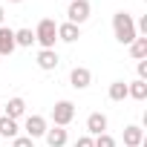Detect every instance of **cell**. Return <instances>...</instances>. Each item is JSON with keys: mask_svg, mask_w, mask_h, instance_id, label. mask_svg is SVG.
Here are the masks:
<instances>
[{"mask_svg": "<svg viewBox=\"0 0 147 147\" xmlns=\"http://www.w3.org/2000/svg\"><path fill=\"white\" fill-rule=\"evenodd\" d=\"M113 32H115V40L124 43V46H130V43L138 38L136 20H133L130 12H115V15H113Z\"/></svg>", "mask_w": 147, "mask_h": 147, "instance_id": "6da1fadb", "label": "cell"}, {"mask_svg": "<svg viewBox=\"0 0 147 147\" xmlns=\"http://www.w3.org/2000/svg\"><path fill=\"white\" fill-rule=\"evenodd\" d=\"M32 32H35V43H38L40 49H55V40H58V23H55L52 18L38 20V26H35Z\"/></svg>", "mask_w": 147, "mask_h": 147, "instance_id": "7a4b0ae2", "label": "cell"}, {"mask_svg": "<svg viewBox=\"0 0 147 147\" xmlns=\"http://www.w3.org/2000/svg\"><path fill=\"white\" fill-rule=\"evenodd\" d=\"M90 15H92V3H90V0H72V3L66 6V20L75 23V26L87 23Z\"/></svg>", "mask_w": 147, "mask_h": 147, "instance_id": "3957f363", "label": "cell"}, {"mask_svg": "<svg viewBox=\"0 0 147 147\" xmlns=\"http://www.w3.org/2000/svg\"><path fill=\"white\" fill-rule=\"evenodd\" d=\"M72 118H75V104L66 101V98L55 101V107H52V121H55V127H69Z\"/></svg>", "mask_w": 147, "mask_h": 147, "instance_id": "277c9868", "label": "cell"}, {"mask_svg": "<svg viewBox=\"0 0 147 147\" xmlns=\"http://www.w3.org/2000/svg\"><path fill=\"white\" fill-rule=\"evenodd\" d=\"M20 130H23V136H29V138L35 141V138H43V136H46L49 121L35 113V115H26V118H23V127H20Z\"/></svg>", "mask_w": 147, "mask_h": 147, "instance_id": "5b68a950", "label": "cell"}, {"mask_svg": "<svg viewBox=\"0 0 147 147\" xmlns=\"http://www.w3.org/2000/svg\"><path fill=\"white\" fill-rule=\"evenodd\" d=\"M3 115H6V118H15V121H20V118H26V101H23L20 95H15V98H9V101L3 104Z\"/></svg>", "mask_w": 147, "mask_h": 147, "instance_id": "8992f818", "label": "cell"}, {"mask_svg": "<svg viewBox=\"0 0 147 147\" xmlns=\"http://www.w3.org/2000/svg\"><path fill=\"white\" fill-rule=\"evenodd\" d=\"M107 127H110V121H107V115L104 113H90L87 115V136H101V133H107Z\"/></svg>", "mask_w": 147, "mask_h": 147, "instance_id": "52a82bcc", "label": "cell"}, {"mask_svg": "<svg viewBox=\"0 0 147 147\" xmlns=\"http://www.w3.org/2000/svg\"><path fill=\"white\" fill-rule=\"evenodd\" d=\"M69 84L75 87V90H87L90 84H92V72L87 69V66H75L69 72Z\"/></svg>", "mask_w": 147, "mask_h": 147, "instance_id": "ba28073f", "label": "cell"}, {"mask_svg": "<svg viewBox=\"0 0 147 147\" xmlns=\"http://www.w3.org/2000/svg\"><path fill=\"white\" fill-rule=\"evenodd\" d=\"M35 63H38L43 72H52V69H58L61 58H58V52H55V49H40V52H38V58H35Z\"/></svg>", "mask_w": 147, "mask_h": 147, "instance_id": "9c48e42d", "label": "cell"}, {"mask_svg": "<svg viewBox=\"0 0 147 147\" xmlns=\"http://www.w3.org/2000/svg\"><path fill=\"white\" fill-rule=\"evenodd\" d=\"M18 46H15V29H9L6 23L0 26V58H6V55H12Z\"/></svg>", "mask_w": 147, "mask_h": 147, "instance_id": "30bf717a", "label": "cell"}, {"mask_svg": "<svg viewBox=\"0 0 147 147\" xmlns=\"http://www.w3.org/2000/svg\"><path fill=\"white\" fill-rule=\"evenodd\" d=\"M78 38H81V26L69 23V20L58 23V40H63V43H75Z\"/></svg>", "mask_w": 147, "mask_h": 147, "instance_id": "8fae6325", "label": "cell"}, {"mask_svg": "<svg viewBox=\"0 0 147 147\" xmlns=\"http://www.w3.org/2000/svg\"><path fill=\"white\" fill-rule=\"evenodd\" d=\"M43 138H46V144H49V147H66L69 133H66V127H49Z\"/></svg>", "mask_w": 147, "mask_h": 147, "instance_id": "7c38bea8", "label": "cell"}, {"mask_svg": "<svg viewBox=\"0 0 147 147\" xmlns=\"http://www.w3.org/2000/svg\"><path fill=\"white\" fill-rule=\"evenodd\" d=\"M144 144V130L138 124H127L124 127V147H141Z\"/></svg>", "mask_w": 147, "mask_h": 147, "instance_id": "4fadbf2b", "label": "cell"}, {"mask_svg": "<svg viewBox=\"0 0 147 147\" xmlns=\"http://www.w3.org/2000/svg\"><path fill=\"white\" fill-rule=\"evenodd\" d=\"M18 136H20V124L15 118L0 115V138H18Z\"/></svg>", "mask_w": 147, "mask_h": 147, "instance_id": "5bb4252c", "label": "cell"}, {"mask_svg": "<svg viewBox=\"0 0 147 147\" xmlns=\"http://www.w3.org/2000/svg\"><path fill=\"white\" fill-rule=\"evenodd\" d=\"M127 98H133V101H144V98H147V81H141V78L130 81V84H127Z\"/></svg>", "mask_w": 147, "mask_h": 147, "instance_id": "9a60e30c", "label": "cell"}, {"mask_svg": "<svg viewBox=\"0 0 147 147\" xmlns=\"http://www.w3.org/2000/svg\"><path fill=\"white\" fill-rule=\"evenodd\" d=\"M130 55H133V61H147V38H136L133 43H130Z\"/></svg>", "mask_w": 147, "mask_h": 147, "instance_id": "2e32d148", "label": "cell"}, {"mask_svg": "<svg viewBox=\"0 0 147 147\" xmlns=\"http://www.w3.org/2000/svg\"><path fill=\"white\" fill-rule=\"evenodd\" d=\"M107 95H110V101H124L127 98V81H113Z\"/></svg>", "mask_w": 147, "mask_h": 147, "instance_id": "e0dca14e", "label": "cell"}, {"mask_svg": "<svg viewBox=\"0 0 147 147\" xmlns=\"http://www.w3.org/2000/svg\"><path fill=\"white\" fill-rule=\"evenodd\" d=\"M32 43H35L32 29H15V46H32Z\"/></svg>", "mask_w": 147, "mask_h": 147, "instance_id": "ac0fdd59", "label": "cell"}, {"mask_svg": "<svg viewBox=\"0 0 147 147\" xmlns=\"http://www.w3.org/2000/svg\"><path fill=\"white\" fill-rule=\"evenodd\" d=\"M92 147H115V138H113L110 133H101V136L92 138Z\"/></svg>", "mask_w": 147, "mask_h": 147, "instance_id": "d6986e66", "label": "cell"}, {"mask_svg": "<svg viewBox=\"0 0 147 147\" xmlns=\"http://www.w3.org/2000/svg\"><path fill=\"white\" fill-rule=\"evenodd\" d=\"M12 147H35V141L29 136H18V138H12Z\"/></svg>", "mask_w": 147, "mask_h": 147, "instance_id": "ffe728a7", "label": "cell"}, {"mask_svg": "<svg viewBox=\"0 0 147 147\" xmlns=\"http://www.w3.org/2000/svg\"><path fill=\"white\" fill-rule=\"evenodd\" d=\"M72 147H92V136H78V141Z\"/></svg>", "mask_w": 147, "mask_h": 147, "instance_id": "44dd1931", "label": "cell"}, {"mask_svg": "<svg viewBox=\"0 0 147 147\" xmlns=\"http://www.w3.org/2000/svg\"><path fill=\"white\" fill-rule=\"evenodd\" d=\"M136 69H138V78H141V81H147V61H138V66H136Z\"/></svg>", "mask_w": 147, "mask_h": 147, "instance_id": "7402d4cb", "label": "cell"}, {"mask_svg": "<svg viewBox=\"0 0 147 147\" xmlns=\"http://www.w3.org/2000/svg\"><path fill=\"white\" fill-rule=\"evenodd\" d=\"M3 18H6V12H3V6H0V26H3Z\"/></svg>", "mask_w": 147, "mask_h": 147, "instance_id": "603a6c76", "label": "cell"}, {"mask_svg": "<svg viewBox=\"0 0 147 147\" xmlns=\"http://www.w3.org/2000/svg\"><path fill=\"white\" fill-rule=\"evenodd\" d=\"M9 3H23V0H9Z\"/></svg>", "mask_w": 147, "mask_h": 147, "instance_id": "cb8c5ba5", "label": "cell"}, {"mask_svg": "<svg viewBox=\"0 0 147 147\" xmlns=\"http://www.w3.org/2000/svg\"><path fill=\"white\" fill-rule=\"evenodd\" d=\"M0 115H3V104H0Z\"/></svg>", "mask_w": 147, "mask_h": 147, "instance_id": "d4e9b609", "label": "cell"}, {"mask_svg": "<svg viewBox=\"0 0 147 147\" xmlns=\"http://www.w3.org/2000/svg\"><path fill=\"white\" fill-rule=\"evenodd\" d=\"M66 3H72V0H66Z\"/></svg>", "mask_w": 147, "mask_h": 147, "instance_id": "484cf974", "label": "cell"}]
</instances>
